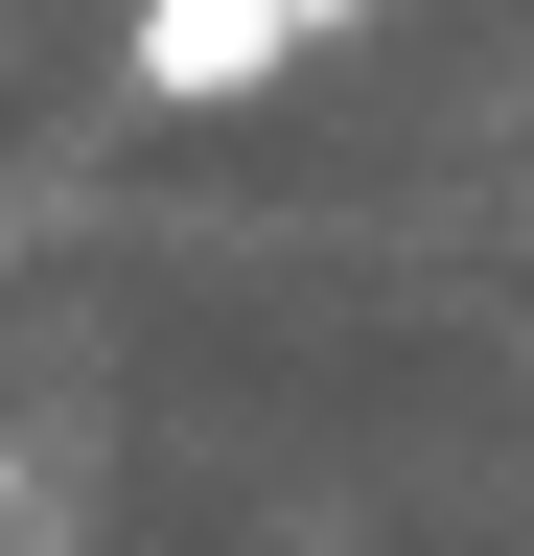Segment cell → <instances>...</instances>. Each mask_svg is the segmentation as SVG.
Wrapping results in <instances>:
<instances>
[{
  "label": "cell",
  "mask_w": 534,
  "mask_h": 556,
  "mask_svg": "<svg viewBox=\"0 0 534 556\" xmlns=\"http://www.w3.org/2000/svg\"><path fill=\"white\" fill-rule=\"evenodd\" d=\"M372 0H140L116 24V70H140V116H233V93H280L302 47H349Z\"/></svg>",
  "instance_id": "1"
}]
</instances>
